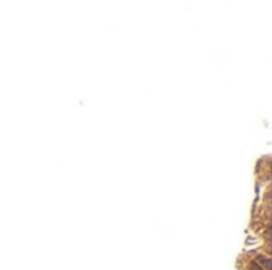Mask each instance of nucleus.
I'll return each instance as SVG.
<instances>
[{
    "instance_id": "1",
    "label": "nucleus",
    "mask_w": 272,
    "mask_h": 270,
    "mask_svg": "<svg viewBox=\"0 0 272 270\" xmlns=\"http://www.w3.org/2000/svg\"><path fill=\"white\" fill-rule=\"evenodd\" d=\"M270 156H264L258 160L256 164V176L259 178L261 183H269L270 180Z\"/></svg>"
},
{
    "instance_id": "2",
    "label": "nucleus",
    "mask_w": 272,
    "mask_h": 270,
    "mask_svg": "<svg viewBox=\"0 0 272 270\" xmlns=\"http://www.w3.org/2000/svg\"><path fill=\"white\" fill-rule=\"evenodd\" d=\"M247 267H248V270H269V258L261 253L251 254Z\"/></svg>"
}]
</instances>
